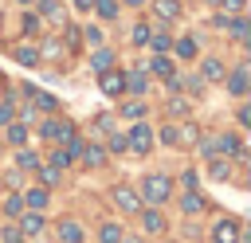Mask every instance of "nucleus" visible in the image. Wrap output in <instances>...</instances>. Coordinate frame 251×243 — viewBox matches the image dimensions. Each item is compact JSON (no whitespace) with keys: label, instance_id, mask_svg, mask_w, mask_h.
Instances as JSON below:
<instances>
[{"label":"nucleus","instance_id":"1","mask_svg":"<svg viewBox=\"0 0 251 243\" xmlns=\"http://www.w3.org/2000/svg\"><path fill=\"white\" fill-rule=\"evenodd\" d=\"M141 196H145L149 204H161V200H169V196H173V180H169V176H161V172H153V176H145V180H141Z\"/></svg>","mask_w":251,"mask_h":243},{"label":"nucleus","instance_id":"2","mask_svg":"<svg viewBox=\"0 0 251 243\" xmlns=\"http://www.w3.org/2000/svg\"><path fill=\"white\" fill-rule=\"evenodd\" d=\"M126 145H129L133 153H149V149H153V129H149V125H133V129L126 133Z\"/></svg>","mask_w":251,"mask_h":243},{"label":"nucleus","instance_id":"3","mask_svg":"<svg viewBox=\"0 0 251 243\" xmlns=\"http://www.w3.org/2000/svg\"><path fill=\"white\" fill-rule=\"evenodd\" d=\"M212 243H239V223H235V219H216Z\"/></svg>","mask_w":251,"mask_h":243},{"label":"nucleus","instance_id":"4","mask_svg":"<svg viewBox=\"0 0 251 243\" xmlns=\"http://www.w3.org/2000/svg\"><path fill=\"white\" fill-rule=\"evenodd\" d=\"M114 204H118L126 216L141 212V200H137V192H133V188H114Z\"/></svg>","mask_w":251,"mask_h":243},{"label":"nucleus","instance_id":"5","mask_svg":"<svg viewBox=\"0 0 251 243\" xmlns=\"http://www.w3.org/2000/svg\"><path fill=\"white\" fill-rule=\"evenodd\" d=\"M98 86H102V94H122V90H126V74H122V71H102Z\"/></svg>","mask_w":251,"mask_h":243},{"label":"nucleus","instance_id":"6","mask_svg":"<svg viewBox=\"0 0 251 243\" xmlns=\"http://www.w3.org/2000/svg\"><path fill=\"white\" fill-rule=\"evenodd\" d=\"M43 137H47V141H67V137H71V122L47 118V122H43Z\"/></svg>","mask_w":251,"mask_h":243},{"label":"nucleus","instance_id":"7","mask_svg":"<svg viewBox=\"0 0 251 243\" xmlns=\"http://www.w3.org/2000/svg\"><path fill=\"white\" fill-rule=\"evenodd\" d=\"M216 149H220V153H231V157H243V141H239L235 133H220Z\"/></svg>","mask_w":251,"mask_h":243},{"label":"nucleus","instance_id":"8","mask_svg":"<svg viewBox=\"0 0 251 243\" xmlns=\"http://www.w3.org/2000/svg\"><path fill=\"white\" fill-rule=\"evenodd\" d=\"M20 200H24V208H27V212H43V208H47V192H43V188H31V192H27V196H20Z\"/></svg>","mask_w":251,"mask_h":243},{"label":"nucleus","instance_id":"9","mask_svg":"<svg viewBox=\"0 0 251 243\" xmlns=\"http://www.w3.org/2000/svg\"><path fill=\"white\" fill-rule=\"evenodd\" d=\"M141 227L145 231H165V216L157 208H149V212H141Z\"/></svg>","mask_w":251,"mask_h":243},{"label":"nucleus","instance_id":"10","mask_svg":"<svg viewBox=\"0 0 251 243\" xmlns=\"http://www.w3.org/2000/svg\"><path fill=\"white\" fill-rule=\"evenodd\" d=\"M227 86H231V94H247V67H235L231 78H227Z\"/></svg>","mask_w":251,"mask_h":243},{"label":"nucleus","instance_id":"11","mask_svg":"<svg viewBox=\"0 0 251 243\" xmlns=\"http://www.w3.org/2000/svg\"><path fill=\"white\" fill-rule=\"evenodd\" d=\"M4 129H8V141L12 145H27V125L24 122H8Z\"/></svg>","mask_w":251,"mask_h":243},{"label":"nucleus","instance_id":"12","mask_svg":"<svg viewBox=\"0 0 251 243\" xmlns=\"http://www.w3.org/2000/svg\"><path fill=\"white\" fill-rule=\"evenodd\" d=\"M59 239H63V243H82V227L67 219V223H59Z\"/></svg>","mask_w":251,"mask_h":243},{"label":"nucleus","instance_id":"13","mask_svg":"<svg viewBox=\"0 0 251 243\" xmlns=\"http://www.w3.org/2000/svg\"><path fill=\"white\" fill-rule=\"evenodd\" d=\"M149 71H153L157 78H173V63H169L165 55H153V63H149Z\"/></svg>","mask_w":251,"mask_h":243},{"label":"nucleus","instance_id":"14","mask_svg":"<svg viewBox=\"0 0 251 243\" xmlns=\"http://www.w3.org/2000/svg\"><path fill=\"white\" fill-rule=\"evenodd\" d=\"M180 208H184L188 216H196V212L204 208V200H200V192H188V188H184V196H180Z\"/></svg>","mask_w":251,"mask_h":243},{"label":"nucleus","instance_id":"15","mask_svg":"<svg viewBox=\"0 0 251 243\" xmlns=\"http://www.w3.org/2000/svg\"><path fill=\"white\" fill-rule=\"evenodd\" d=\"M20 231L39 235V231H43V216H39V212H27V216H24V223H20Z\"/></svg>","mask_w":251,"mask_h":243},{"label":"nucleus","instance_id":"16","mask_svg":"<svg viewBox=\"0 0 251 243\" xmlns=\"http://www.w3.org/2000/svg\"><path fill=\"white\" fill-rule=\"evenodd\" d=\"M153 8H157L161 20H176V16H180V4H176V0H157Z\"/></svg>","mask_w":251,"mask_h":243},{"label":"nucleus","instance_id":"17","mask_svg":"<svg viewBox=\"0 0 251 243\" xmlns=\"http://www.w3.org/2000/svg\"><path fill=\"white\" fill-rule=\"evenodd\" d=\"M196 51H200V47H196V39H192V35L176 39V55H180V59H196Z\"/></svg>","mask_w":251,"mask_h":243},{"label":"nucleus","instance_id":"18","mask_svg":"<svg viewBox=\"0 0 251 243\" xmlns=\"http://www.w3.org/2000/svg\"><path fill=\"white\" fill-rule=\"evenodd\" d=\"M204 78H208V82H220V78H224V63H220V59H204Z\"/></svg>","mask_w":251,"mask_h":243},{"label":"nucleus","instance_id":"19","mask_svg":"<svg viewBox=\"0 0 251 243\" xmlns=\"http://www.w3.org/2000/svg\"><path fill=\"white\" fill-rule=\"evenodd\" d=\"M27 98H31V102H39L43 110H55V106H59V102H55L47 90H35V86H27Z\"/></svg>","mask_w":251,"mask_h":243},{"label":"nucleus","instance_id":"20","mask_svg":"<svg viewBox=\"0 0 251 243\" xmlns=\"http://www.w3.org/2000/svg\"><path fill=\"white\" fill-rule=\"evenodd\" d=\"M82 161L94 169V165H102V161H106V149H102V145H86V149H82Z\"/></svg>","mask_w":251,"mask_h":243},{"label":"nucleus","instance_id":"21","mask_svg":"<svg viewBox=\"0 0 251 243\" xmlns=\"http://www.w3.org/2000/svg\"><path fill=\"white\" fill-rule=\"evenodd\" d=\"M149 47H153V55H165V51L173 47V39H169L165 31H157V35H149Z\"/></svg>","mask_w":251,"mask_h":243},{"label":"nucleus","instance_id":"22","mask_svg":"<svg viewBox=\"0 0 251 243\" xmlns=\"http://www.w3.org/2000/svg\"><path fill=\"white\" fill-rule=\"evenodd\" d=\"M90 67H94V71H110V51H106V47H98V51L90 55Z\"/></svg>","mask_w":251,"mask_h":243},{"label":"nucleus","instance_id":"23","mask_svg":"<svg viewBox=\"0 0 251 243\" xmlns=\"http://www.w3.org/2000/svg\"><path fill=\"white\" fill-rule=\"evenodd\" d=\"M94 8H98L102 20H114L118 16V0H94Z\"/></svg>","mask_w":251,"mask_h":243},{"label":"nucleus","instance_id":"24","mask_svg":"<svg viewBox=\"0 0 251 243\" xmlns=\"http://www.w3.org/2000/svg\"><path fill=\"white\" fill-rule=\"evenodd\" d=\"M35 59H39V51H35V47H16V63H24V67H31Z\"/></svg>","mask_w":251,"mask_h":243},{"label":"nucleus","instance_id":"25","mask_svg":"<svg viewBox=\"0 0 251 243\" xmlns=\"http://www.w3.org/2000/svg\"><path fill=\"white\" fill-rule=\"evenodd\" d=\"M161 137H165V145H180V141H184V129H176V125H165V129H161Z\"/></svg>","mask_w":251,"mask_h":243},{"label":"nucleus","instance_id":"26","mask_svg":"<svg viewBox=\"0 0 251 243\" xmlns=\"http://www.w3.org/2000/svg\"><path fill=\"white\" fill-rule=\"evenodd\" d=\"M39 180H43L47 188H55V184H59V169H55V165H43V169H39Z\"/></svg>","mask_w":251,"mask_h":243},{"label":"nucleus","instance_id":"27","mask_svg":"<svg viewBox=\"0 0 251 243\" xmlns=\"http://www.w3.org/2000/svg\"><path fill=\"white\" fill-rule=\"evenodd\" d=\"M98 239H102V243H122V227H118V223H106Z\"/></svg>","mask_w":251,"mask_h":243},{"label":"nucleus","instance_id":"28","mask_svg":"<svg viewBox=\"0 0 251 243\" xmlns=\"http://www.w3.org/2000/svg\"><path fill=\"white\" fill-rule=\"evenodd\" d=\"M122 114L137 122V118H145V102H126V106H122Z\"/></svg>","mask_w":251,"mask_h":243},{"label":"nucleus","instance_id":"29","mask_svg":"<svg viewBox=\"0 0 251 243\" xmlns=\"http://www.w3.org/2000/svg\"><path fill=\"white\" fill-rule=\"evenodd\" d=\"M16 161H20V169H39V157H35V153H27L24 145H20V157H16Z\"/></svg>","mask_w":251,"mask_h":243},{"label":"nucleus","instance_id":"30","mask_svg":"<svg viewBox=\"0 0 251 243\" xmlns=\"http://www.w3.org/2000/svg\"><path fill=\"white\" fill-rule=\"evenodd\" d=\"M4 212H8V216H20V212H24V200H20V196H8V200H4Z\"/></svg>","mask_w":251,"mask_h":243},{"label":"nucleus","instance_id":"31","mask_svg":"<svg viewBox=\"0 0 251 243\" xmlns=\"http://www.w3.org/2000/svg\"><path fill=\"white\" fill-rule=\"evenodd\" d=\"M43 16H47V20H59V16H63L59 0H43Z\"/></svg>","mask_w":251,"mask_h":243},{"label":"nucleus","instance_id":"32","mask_svg":"<svg viewBox=\"0 0 251 243\" xmlns=\"http://www.w3.org/2000/svg\"><path fill=\"white\" fill-rule=\"evenodd\" d=\"M126 82H129V90H133V94H141V90H145V74H141V71H137V74H129Z\"/></svg>","mask_w":251,"mask_h":243},{"label":"nucleus","instance_id":"33","mask_svg":"<svg viewBox=\"0 0 251 243\" xmlns=\"http://www.w3.org/2000/svg\"><path fill=\"white\" fill-rule=\"evenodd\" d=\"M208 172H212L216 180H224V176H227V161H212V165H208Z\"/></svg>","mask_w":251,"mask_h":243},{"label":"nucleus","instance_id":"34","mask_svg":"<svg viewBox=\"0 0 251 243\" xmlns=\"http://www.w3.org/2000/svg\"><path fill=\"white\" fill-rule=\"evenodd\" d=\"M16 102H0V125H8L12 118H16V110H12Z\"/></svg>","mask_w":251,"mask_h":243},{"label":"nucleus","instance_id":"35","mask_svg":"<svg viewBox=\"0 0 251 243\" xmlns=\"http://www.w3.org/2000/svg\"><path fill=\"white\" fill-rule=\"evenodd\" d=\"M227 27H231V31H235V39H247V20H231V24H227Z\"/></svg>","mask_w":251,"mask_h":243},{"label":"nucleus","instance_id":"36","mask_svg":"<svg viewBox=\"0 0 251 243\" xmlns=\"http://www.w3.org/2000/svg\"><path fill=\"white\" fill-rule=\"evenodd\" d=\"M149 35H153V31H149L145 24H137V27H133V43H149Z\"/></svg>","mask_w":251,"mask_h":243},{"label":"nucleus","instance_id":"37","mask_svg":"<svg viewBox=\"0 0 251 243\" xmlns=\"http://www.w3.org/2000/svg\"><path fill=\"white\" fill-rule=\"evenodd\" d=\"M51 165H55V169H67V165H71V157H67L63 149H55V153H51Z\"/></svg>","mask_w":251,"mask_h":243},{"label":"nucleus","instance_id":"38","mask_svg":"<svg viewBox=\"0 0 251 243\" xmlns=\"http://www.w3.org/2000/svg\"><path fill=\"white\" fill-rule=\"evenodd\" d=\"M184 110H188V102H184V98H173V102H169V114H176V118H180Z\"/></svg>","mask_w":251,"mask_h":243},{"label":"nucleus","instance_id":"39","mask_svg":"<svg viewBox=\"0 0 251 243\" xmlns=\"http://www.w3.org/2000/svg\"><path fill=\"white\" fill-rule=\"evenodd\" d=\"M0 239H4V243H20V227H4Z\"/></svg>","mask_w":251,"mask_h":243},{"label":"nucleus","instance_id":"40","mask_svg":"<svg viewBox=\"0 0 251 243\" xmlns=\"http://www.w3.org/2000/svg\"><path fill=\"white\" fill-rule=\"evenodd\" d=\"M110 149L122 153V149H126V137H122V133H110Z\"/></svg>","mask_w":251,"mask_h":243},{"label":"nucleus","instance_id":"41","mask_svg":"<svg viewBox=\"0 0 251 243\" xmlns=\"http://www.w3.org/2000/svg\"><path fill=\"white\" fill-rule=\"evenodd\" d=\"M86 39H90V43L98 47V43H102V31H98V27H86Z\"/></svg>","mask_w":251,"mask_h":243},{"label":"nucleus","instance_id":"42","mask_svg":"<svg viewBox=\"0 0 251 243\" xmlns=\"http://www.w3.org/2000/svg\"><path fill=\"white\" fill-rule=\"evenodd\" d=\"M220 4H227L231 12H239V8H243V0H220Z\"/></svg>","mask_w":251,"mask_h":243},{"label":"nucleus","instance_id":"43","mask_svg":"<svg viewBox=\"0 0 251 243\" xmlns=\"http://www.w3.org/2000/svg\"><path fill=\"white\" fill-rule=\"evenodd\" d=\"M75 4H78L82 12H86V8H94V0H75Z\"/></svg>","mask_w":251,"mask_h":243},{"label":"nucleus","instance_id":"44","mask_svg":"<svg viewBox=\"0 0 251 243\" xmlns=\"http://www.w3.org/2000/svg\"><path fill=\"white\" fill-rule=\"evenodd\" d=\"M126 4H133V8H137V4H145V0H126Z\"/></svg>","mask_w":251,"mask_h":243},{"label":"nucleus","instance_id":"45","mask_svg":"<svg viewBox=\"0 0 251 243\" xmlns=\"http://www.w3.org/2000/svg\"><path fill=\"white\" fill-rule=\"evenodd\" d=\"M20 4H35V0H20Z\"/></svg>","mask_w":251,"mask_h":243},{"label":"nucleus","instance_id":"46","mask_svg":"<svg viewBox=\"0 0 251 243\" xmlns=\"http://www.w3.org/2000/svg\"><path fill=\"white\" fill-rule=\"evenodd\" d=\"M126 243H141V239H126Z\"/></svg>","mask_w":251,"mask_h":243},{"label":"nucleus","instance_id":"47","mask_svg":"<svg viewBox=\"0 0 251 243\" xmlns=\"http://www.w3.org/2000/svg\"><path fill=\"white\" fill-rule=\"evenodd\" d=\"M212 4H220V0H212Z\"/></svg>","mask_w":251,"mask_h":243},{"label":"nucleus","instance_id":"48","mask_svg":"<svg viewBox=\"0 0 251 243\" xmlns=\"http://www.w3.org/2000/svg\"><path fill=\"white\" fill-rule=\"evenodd\" d=\"M0 78H4V74H0Z\"/></svg>","mask_w":251,"mask_h":243}]
</instances>
